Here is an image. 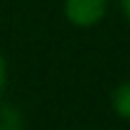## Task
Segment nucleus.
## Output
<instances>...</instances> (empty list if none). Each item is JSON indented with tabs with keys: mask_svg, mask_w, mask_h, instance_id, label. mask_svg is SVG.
<instances>
[{
	"mask_svg": "<svg viewBox=\"0 0 130 130\" xmlns=\"http://www.w3.org/2000/svg\"><path fill=\"white\" fill-rule=\"evenodd\" d=\"M107 13V0H64V15L77 28H94Z\"/></svg>",
	"mask_w": 130,
	"mask_h": 130,
	"instance_id": "f257e3e1",
	"label": "nucleus"
},
{
	"mask_svg": "<svg viewBox=\"0 0 130 130\" xmlns=\"http://www.w3.org/2000/svg\"><path fill=\"white\" fill-rule=\"evenodd\" d=\"M110 105H112V110H115L117 117H122V120L130 122V79L120 82V84L112 89V94H110Z\"/></svg>",
	"mask_w": 130,
	"mask_h": 130,
	"instance_id": "f03ea898",
	"label": "nucleus"
},
{
	"mask_svg": "<svg viewBox=\"0 0 130 130\" xmlns=\"http://www.w3.org/2000/svg\"><path fill=\"white\" fill-rule=\"evenodd\" d=\"M23 125H26L23 112L15 105H8L0 100V130H23Z\"/></svg>",
	"mask_w": 130,
	"mask_h": 130,
	"instance_id": "7ed1b4c3",
	"label": "nucleus"
},
{
	"mask_svg": "<svg viewBox=\"0 0 130 130\" xmlns=\"http://www.w3.org/2000/svg\"><path fill=\"white\" fill-rule=\"evenodd\" d=\"M8 87V64L3 59V54H0V100H3V92Z\"/></svg>",
	"mask_w": 130,
	"mask_h": 130,
	"instance_id": "20e7f679",
	"label": "nucleus"
},
{
	"mask_svg": "<svg viewBox=\"0 0 130 130\" xmlns=\"http://www.w3.org/2000/svg\"><path fill=\"white\" fill-rule=\"evenodd\" d=\"M122 8H125V18H127V23H130V0H125Z\"/></svg>",
	"mask_w": 130,
	"mask_h": 130,
	"instance_id": "39448f33",
	"label": "nucleus"
}]
</instances>
